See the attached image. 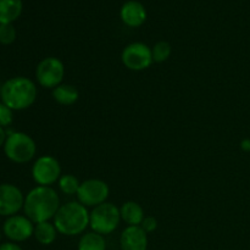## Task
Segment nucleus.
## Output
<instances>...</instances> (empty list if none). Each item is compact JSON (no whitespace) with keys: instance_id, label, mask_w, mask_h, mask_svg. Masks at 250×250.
Segmentation results:
<instances>
[{"instance_id":"nucleus-24","label":"nucleus","mask_w":250,"mask_h":250,"mask_svg":"<svg viewBox=\"0 0 250 250\" xmlns=\"http://www.w3.org/2000/svg\"><path fill=\"white\" fill-rule=\"evenodd\" d=\"M0 250H23L19 244L14 243V242H5V243L0 244Z\"/></svg>"},{"instance_id":"nucleus-17","label":"nucleus","mask_w":250,"mask_h":250,"mask_svg":"<svg viewBox=\"0 0 250 250\" xmlns=\"http://www.w3.org/2000/svg\"><path fill=\"white\" fill-rule=\"evenodd\" d=\"M58 229H56L55 225L51 222H41V224H36L34 226V238L38 241V243L43 244V246H50L55 242L56 237H58Z\"/></svg>"},{"instance_id":"nucleus-20","label":"nucleus","mask_w":250,"mask_h":250,"mask_svg":"<svg viewBox=\"0 0 250 250\" xmlns=\"http://www.w3.org/2000/svg\"><path fill=\"white\" fill-rule=\"evenodd\" d=\"M172 53V48H171L170 43L165 41L158 42L155 45L151 48V55H153V61L156 63L165 62L168 60Z\"/></svg>"},{"instance_id":"nucleus-22","label":"nucleus","mask_w":250,"mask_h":250,"mask_svg":"<svg viewBox=\"0 0 250 250\" xmlns=\"http://www.w3.org/2000/svg\"><path fill=\"white\" fill-rule=\"evenodd\" d=\"M12 121H14V110L0 102V126L6 128L12 124Z\"/></svg>"},{"instance_id":"nucleus-5","label":"nucleus","mask_w":250,"mask_h":250,"mask_svg":"<svg viewBox=\"0 0 250 250\" xmlns=\"http://www.w3.org/2000/svg\"><path fill=\"white\" fill-rule=\"evenodd\" d=\"M121 221L120 209L112 203H103L93 208L89 216V226L93 232L107 236L119 227Z\"/></svg>"},{"instance_id":"nucleus-23","label":"nucleus","mask_w":250,"mask_h":250,"mask_svg":"<svg viewBox=\"0 0 250 250\" xmlns=\"http://www.w3.org/2000/svg\"><path fill=\"white\" fill-rule=\"evenodd\" d=\"M141 227L146 232V233H153L158 229V220L153 216H146L143 222L141 224Z\"/></svg>"},{"instance_id":"nucleus-27","label":"nucleus","mask_w":250,"mask_h":250,"mask_svg":"<svg viewBox=\"0 0 250 250\" xmlns=\"http://www.w3.org/2000/svg\"><path fill=\"white\" fill-rule=\"evenodd\" d=\"M1 237H2V229H0V242H1Z\"/></svg>"},{"instance_id":"nucleus-28","label":"nucleus","mask_w":250,"mask_h":250,"mask_svg":"<svg viewBox=\"0 0 250 250\" xmlns=\"http://www.w3.org/2000/svg\"><path fill=\"white\" fill-rule=\"evenodd\" d=\"M1 87H2V84H0V97H1Z\"/></svg>"},{"instance_id":"nucleus-15","label":"nucleus","mask_w":250,"mask_h":250,"mask_svg":"<svg viewBox=\"0 0 250 250\" xmlns=\"http://www.w3.org/2000/svg\"><path fill=\"white\" fill-rule=\"evenodd\" d=\"M53 99L56 103L61 105H65V106H70L73 105L80 98V93L78 89L72 84H59L58 87H55L53 89Z\"/></svg>"},{"instance_id":"nucleus-19","label":"nucleus","mask_w":250,"mask_h":250,"mask_svg":"<svg viewBox=\"0 0 250 250\" xmlns=\"http://www.w3.org/2000/svg\"><path fill=\"white\" fill-rule=\"evenodd\" d=\"M58 185H59V188H60V190L63 193V194L75 195L77 194L78 189H80L81 182L76 176L68 173V175L61 176Z\"/></svg>"},{"instance_id":"nucleus-1","label":"nucleus","mask_w":250,"mask_h":250,"mask_svg":"<svg viewBox=\"0 0 250 250\" xmlns=\"http://www.w3.org/2000/svg\"><path fill=\"white\" fill-rule=\"evenodd\" d=\"M60 207L58 192L51 187L37 186L24 197V215L33 224L50 221L55 217Z\"/></svg>"},{"instance_id":"nucleus-11","label":"nucleus","mask_w":250,"mask_h":250,"mask_svg":"<svg viewBox=\"0 0 250 250\" xmlns=\"http://www.w3.org/2000/svg\"><path fill=\"white\" fill-rule=\"evenodd\" d=\"M24 197L19 187L11 183L0 185V216H14L23 209Z\"/></svg>"},{"instance_id":"nucleus-16","label":"nucleus","mask_w":250,"mask_h":250,"mask_svg":"<svg viewBox=\"0 0 250 250\" xmlns=\"http://www.w3.org/2000/svg\"><path fill=\"white\" fill-rule=\"evenodd\" d=\"M21 12V0H0V23H12Z\"/></svg>"},{"instance_id":"nucleus-4","label":"nucleus","mask_w":250,"mask_h":250,"mask_svg":"<svg viewBox=\"0 0 250 250\" xmlns=\"http://www.w3.org/2000/svg\"><path fill=\"white\" fill-rule=\"evenodd\" d=\"M4 153L12 163L27 164L36 156V142L23 132H10L4 144Z\"/></svg>"},{"instance_id":"nucleus-10","label":"nucleus","mask_w":250,"mask_h":250,"mask_svg":"<svg viewBox=\"0 0 250 250\" xmlns=\"http://www.w3.org/2000/svg\"><path fill=\"white\" fill-rule=\"evenodd\" d=\"M2 233L10 242L19 243L31 238L34 233V225L26 215H14L5 220Z\"/></svg>"},{"instance_id":"nucleus-13","label":"nucleus","mask_w":250,"mask_h":250,"mask_svg":"<svg viewBox=\"0 0 250 250\" xmlns=\"http://www.w3.org/2000/svg\"><path fill=\"white\" fill-rule=\"evenodd\" d=\"M122 22L128 27L142 26L146 20V10L142 2L136 1V0H129L126 1L121 7L120 11Z\"/></svg>"},{"instance_id":"nucleus-3","label":"nucleus","mask_w":250,"mask_h":250,"mask_svg":"<svg viewBox=\"0 0 250 250\" xmlns=\"http://www.w3.org/2000/svg\"><path fill=\"white\" fill-rule=\"evenodd\" d=\"M90 212L80 202H70L61 205L54 217V225L60 234L78 236L89 226Z\"/></svg>"},{"instance_id":"nucleus-9","label":"nucleus","mask_w":250,"mask_h":250,"mask_svg":"<svg viewBox=\"0 0 250 250\" xmlns=\"http://www.w3.org/2000/svg\"><path fill=\"white\" fill-rule=\"evenodd\" d=\"M121 61L131 71L146 70L154 62L151 48L141 42L128 44L122 50Z\"/></svg>"},{"instance_id":"nucleus-8","label":"nucleus","mask_w":250,"mask_h":250,"mask_svg":"<svg viewBox=\"0 0 250 250\" xmlns=\"http://www.w3.org/2000/svg\"><path fill=\"white\" fill-rule=\"evenodd\" d=\"M110 194V188L103 180L90 178L81 183L77 192L78 202L85 208H95L106 202Z\"/></svg>"},{"instance_id":"nucleus-7","label":"nucleus","mask_w":250,"mask_h":250,"mask_svg":"<svg viewBox=\"0 0 250 250\" xmlns=\"http://www.w3.org/2000/svg\"><path fill=\"white\" fill-rule=\"evenodd\" d=\"M65 76V66L63 62L58 58L49 56L43 59L36 68V78L39 85L43 88L54 89L61 84Z\"/></svg>"},{"instance_id":"nucleus-12","label":"nucleus","mask_w":250,"mask_h":250,"mask_svg":"<svg viewBox=\"0 0 250 250\" xmlns=\"http://www.w3.org/2000/svg\"><path fill=\"white\" fill-rule=\"evenodd\" d=\"M121 250H146L148 233L141 226H127L120 237Z\"/></svg>"},{"instance_id":"nucleus-18","label":"nucleus","mask_w":250,"mask_h":250,"mask_svg":"<svg viewBox=\"0 0 250 250\" xmlns=\"http://www.w3.org/2000/svg\"><path fill=\"white\" fill-rule=\"evenodd\" d=\"M77 250H106V241L97 232H87L81 237Z\"/></svg>"},{"instance_id":"nucleus-2","label":"nucleus","mask_w":250,"mask_h":250,"mask_svg":"<svg viewBox=\"0 0 250 250\" xmlns=\"http://www.w3.org/2000/svg\"><path fill=\"white\" fill-rule=\"evenodd\" d=\"M38 95L37 85L29 78L17 76L7 80L1 87V102L14 111L26 110L34 104Z\"/></svg>"},{"instance_id":"nucleus-6","label":"nucleus","mask_w":250,"mask_h":250,"mask_svg":"<svg viewBox=\"0 0 250 250\" xmlns=\"http://www.w3.org/2000/svg\"><path fill=\"white\" fill-rule=\"evenodd\" d=\"M32 177L38 186L51 187L61 177L60 163L51 155L39 156L32 166Z\"/></svg>"},{"instance_id":"nucleus-21","label":"nucleus","mask_w":250,"mask_h":250,"mask_svg":"<svg viewBox=\"0 0 250 250\" xmlns=\"http://www.w3.org/2000/svg\"><path fill=\"white\" fill-rule=\"evenodd\" d=\"M16 39V29L12 23H0V43L10 45Z\"/></svg>"},{"instance_id":"nucleus-25","label":"nucleus","mask_w":250,"mask_h":250,"mask_svg":"<svg viewBox=\"0 0 250 250\" xmlns=\"http://www.w3.org/2000/svg\"><path fill=\"white\" fill-rule=\"evenodd\" d=\"M241 149L246 153H250V138H244L241 142Z\"/></svg>"},{"instance_id":"nucleus-14","label":"nucleus","mask_w":250,"mask_h":250,"mask_svg":"<svg viewBox=\"0 0 250 250\" xmlns=\"http://www.w3.org/2000/svg\"><path fill=\"white\" fill-rule=\"evenodd\" d=\"M120 212H121V220H124L128 226H141L146 217L143 208L133 200L124 203L120 208Z\"/></svg>"},{"instance_id":"nucleus-26","label":"nucleus","mask_w":250,"mask_h":250,"mask_svg":"<svg viewBox=\"0 0 250 250\" xmlns=\"http://www.w3.org/2000/svg\"><path fill=\"white\" fill-rule=\"evenodd\" d=\"M7 138V132L5 131L4 127L0 126V146H4L5 142H6Z\"/></svg>"}]
</instances>
